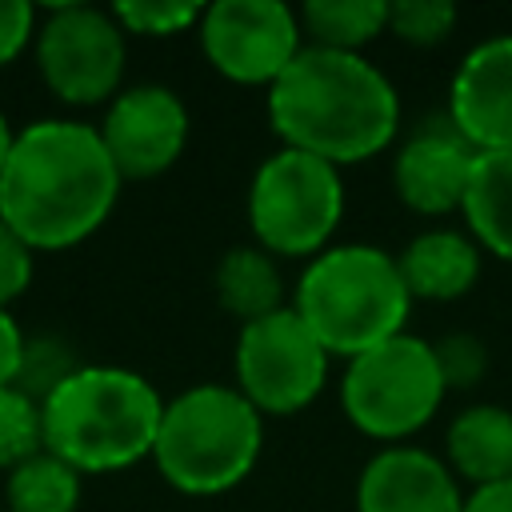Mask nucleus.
Listing matches in <instances>:
<instances>
[{
  "mask_svg": "<svg viewBox=\"0 0 512 512\" xmlns=\"http://www.w3.org/2000/svg\"><path fill=\"white\" fill-rule=\"evenodd\" d=\"M120 184L92 124L32 120L16 132L0 172V220L32 252H60L112 216Z\"/></svg>",
  "mask_w": 512,
  "mask_h": 512,
  "instance_id": "nucleus-1",
  "label": "nucleus"
},
{
  "mask_svg": "<svg viewBox=\"0 0 512 512\" xmlns=\"http://www.w3.org/2000/svg\"><path fill=\"white\" fill-rule=\"evenodd\" d=\"M244 208L252 244L276 260H312L344 220V176L336 164L280 144L252 172Z\"/></svg>",
  "mask_w": 512,
  "mask_h": 512,
  "instance_id": "nucleus-7",
  "label": "nucleus"
},
{
  "mask_svg": "<svg viewBox=\"0 0 512 512\" xmlns=\"http://www.w3.org/2000/svg\"><path fill=\"white\" fill-rule=\"evenodd\" d=\"M464 512H512V480L472 488L464 496Z\"/></svg>",
  "mask_w": 512,
  "mask_h": 512,
  "instance_id": "nucleus-29",
  "label": "nucleus"
},
{
  "mask_svg": "<svg viewBox=\"0 0 512 512\" xmlns=\"http://www.w3.org/2000/svg\"><path fill=\"white\" fill-rule=\"evenodd\" d=\"M4 504H8V512H76L80 508V472L44 448L8 472Z\"/></svg>",
  "mask_w": 512,
  "mask_h": 512,
  "instance_id": "nucleus-20",
  "label": "nucleus"
},
{
  "mask_svg": "<svg viewBox=\"0 0 512 512\" xmlns=\"http://www.w3.org/2000/svg\"><path fill=\"white\" fill-rule=\"evenodd\" d=\"M448 388L436 368L432 340L400 332L352 360L340 372V408L356 432L368 440L408 444L432 424Z\"/></svg>",
  "mask_w": 512,
  "mask_h": 512,
  "instance_id": "nucleus-6",
  "label": "nucleus"
},
{
  "mask_svg": "<svg viewBox=\"0 0 512 512\" xmlns=\"http://www.w3.org/2000/svg\"><path fill=\"white\" fill-rule=\"evenodd\" d=\"M36 40V8L28 0H0V68Z\"/></svg>",
  "mask_w": 512,
  "mask_h": 512,
  "instance_id": "nucleus-27",
  "label": "nucleus"
},
{
  "mask_svg": "<svg viewBox=\"0 0 512 512\" xmlns=\"http://www.w3.org/2000/svg\"><path fill=\"white\" fill-rule=\"evenodd\" d=\"M260 448L264 416L232 384H192L164 400L152 464L184 496H220L248 480Z\"/></svg>",
  "mask_w": 512,
  "mask_h": 512,
  "instance_id": "nucleus-5",
  "label": "nucleus"
},
{
  "mask_svg": "<svg viewBox=\"0 0 512 512\" xmlns=\"http://www.w3.org/2000/svg\"><path fill=\"white\" fill-rule=\"evenodd\" d=\"M200 4H184V0H124L112 4L116 24L128 36H180L192 32L200 24Z\"/></svg>",
  "mask_w": 512,
  "mask_h": 512,
  "instance_id": "nucleus-22",
  "label": "nucleus"
},
{
  "mask_svg": "<svg viewBox=\"0 0 512 512\" xmlns=\"http://www.w3.org/2000/svg\"><path fill=\"white\" fill-rule=\"evenodd\" d=\"M76 368L80 364L72 360V348L60 336H28L24 340V360H20V372H16V388L44 404V396L56 384H64Z\"/></svg>",
  "mask_w": 512,
  "mask_h": 512,
  "instance_id": "nucleus-24",
  "label": "nucleus"
},
{
  "mask_svg": "<svg viewBox=\"0 0 512 512\" xmlns=\"http://www.w3.org/2000/svg\"><path fill=\"white\" fill-rule=\"evenodd\" d=\"M128 32L112 8L56 4L36 24V68L64 104H104L120 92Z\"/></svg>",
  "mask_w": 512,
  "mask_h": 512,
  "instance_id": "nucleus-9",
  "label": "nucleus"
},
{
  "mask_svg": "<svg viewBox=\"0 0 512 512\" xmlns=\"http://www.w3.org/2000/svg\"><path fill=\"white\" fill-rule=\"evenodd\" d=\"M12 144H16V128H12V124H8V116L0 112V172H4V164H8Z\"/></svg>",
  "mask_w": 512,
  "mask_h": 512,
  "instance_id": "nucleus-30",
  "label": "nucleus"
},
{
  "mask_svg": "<svg viewBox=\"0 0 512 512\" xmlns=\"http://www.w3.org/2000/svg\"><path fill=\"white\" fill-rule=\"evenodd\" d=\"M44 448L88 472H120L152 456L164 400L156 384L132 368L80 364L44 404Z\"/></svg>",
  "mask_w": 512,
  "mask_h": 512,
  "instance_id": "nucleus-3",
  "label": "nucleus"
},
{
  "mask_svg": "<svg viewBox=\"0 0 512 512\" xmlns=\"http://www.w3.org/2000/svg\"><path fill=\"white\" fill-rule=\"evenodd\" d=\"M448 124L476 148H512V32L472 44L448 80Z\"/></svg>",
  "mask_w": 512,
  "mask_h": 512,
  "instance_id": "nucleus-12",
  "label": "nucleus"
},
{
  "mask_svg": "<svg viewBox=\"0 0 512 512\" xmlns=\"http://www.w3.org/2000/svg\"><path fill=\"white\" fill-rule=\"evenodd\" d=\"M332 356L312 336V328L288 308L240 324L232 376L236 392L260 416H296L304 412L328 384Z\"/></svg>",
  "mask_w": 512,
  "mask_h": 512,
  "instance_id": "nucleus-8",
  "label": "nucleus"
},
{
  "mask_svg": "<svg viewBox=\"0 0 512 512\" xmlns=\"http://www.w3.org/2000/svg\"><path fill=\"white\" fill-rule=\"evenodd\" d=\"M196 36L204 60L224 80L244 88H272L304 48L300 16L280 0L204 4Z\"/></svg>",
  "mask_w": 512,
  "mask_h": 512,
  "instance_id": "nucleus-10",
  "label": "nucleus"
},
{
  "mask_svg": "<svg viewBox=\"0 0 512 512\" xmlns=\"http://www.w3.org/2000/svg\"><path fill=\"white\" fill-rule=\"evenodd\" d=\"M444 460L472 488L512 480V408L492 400L460 408L444 432Z\"/></svg>",
  "mask_w": 512,
  "mask_h": 512,
  "instance_id": "nucleus-16",
  "label": "nucleus"
},
{
  "mask_svg": "<svg viewBox=\"0 0 512 512\" xmlns=\"http://www.w3.org/2000/svg\"><path fill=\"white\" fill-rule=\"evenodd\" d=\"M432 352L448 392L476 388L488 376V344L472 332H444L440 340H432Z\"/></svg>",
  "mask_w": 512,
  "mask_h": 512,
  "instance_id": "nucleus-25",
  "label": "nucleus"
},
{
  "mask_svg": "<svg viewBox=\"0 0 512 512\" xmlns=\"http://www.w3.org/2000/svg\"><path fill=\"white\" fill-rule=\"evenodd\" d=\"M460 216L480 252L512 264V148L476 152Z\"/></svg>",
  "mask_w": 512,
  "mask_h": 512,
  "instance_id": "nucleus-18",
  "label": "nucleus"
},
{
  "mask_svg": "<svg viewBox=\"0 0 512 512\" xmlns=\"http://www.w3.org/2000/svg\"><path fill=\"white\" fill-rule=\"evenodd\" d=\"M268 124L284 148L348 168L380 156L396 140L400 96L364 52L304 44L268 88Z\"/></svg>",
  "mask_w": 512,
  "mask_h": 512,
  "instance_id": "nucleus-2",
  "label": "nucleus"
},
{
  "mask_svg": "<svg viewBox=\"0 0 512 512\" xmlns=\"http://www.w3.org/2000/svg\"><path fill=\"white\" fill-rule=\"evenodd\" d=\"M96 132L120 180H152L184 156L192 116L168 84H132L108 100Z\"/></svg>",
  "mask_w": 512,
  "mask_h": 512,
  "instance_id": "nucleus-11",
  "label": "nucleus"
},
{
  "mask_svg": "<svg viewBox=\"0 0 512 512\" xmlns=\"http://www.w3.org/2000/svg\"><path fill=\"white\" fill-rule=\"evenodd\" d=\"M472 164H476V148L448 124V116L432 120L416 128L392 156L396 200L424 220L452 216L464 204Z\"/></svg>",
  "mask_w": 512,
  "mask_h": 512,
  "instance_id": "nucleus-13",
  "label": "nucleus"
},
{
  "mask_svg": "<svg viewBox=\"0 0 512 512\" xmlns=\"http://www.w3.org/2000/svg\"><path fill=\"white\" fill-rule=\"evenodd\" d=\"M32 284V248L0 220V308L20 300Z\"/></svg>",
  "mask_w": 512,
  "mask_h": 512,
  "instance_id": "nucleus-26",
  "label": "nucleus"
},
{
  "mask_svg": "<svg viewBox=\"0 0 512 512\" xmlns=\"http://www.w3.org/2000/svg\"><path fill=\"white\" fill-rule=\"evenodd\" d=\"M396 268L412 300L452 304V300H464L480 284L484 252L464 228L436 224V228L416 232L396 252Z\"/></svg>",
  "mask_w": 512,
  "mask_h": 512,
  "instance_id": "nucleus-15",
  "label": "nucleus"
},
{
  "mask_svg": "<svg viewBox=\"0 0 512 512\" xmlns=\"http://www.w3.org/2000/svg\"><path fill=\"white\" fill-rule=\"evenodd\" d=\"M304 44L332 52H364L388 32V0H308L296 8Z\"/></svg>",
  "mask_w": 512,
  "mask_h": 512,
  "instance_id": "nucleus-19",
  "label": "nucleus"
},
{
  "mask_svg": "<svg viewBox=\"0 0 512 512\" xmlns=\"http://www.w3.org/2000/svg\"><path fill=\"white\" fill-rule=\"evenodd\" d=\"M288 304L328 356L352 360L408 332V312L416 300L408 296L392 252L352 240L328 244L320 256L304 260Z\"/></svg>",
  "mask_w": 512,
  "mask_h": 512,
  "instance_id": "nucleus-4",
  "label": "nucleus"
},
{
  "mask_svg": "<svg viewBox=\"0 0 512 512\" xmlns=\"http://www.w3.org/2000/svg\"><path fill=\"white\" fill-rule=\"evenodd\" d=\"M216 300L228 316H236L240 324L264 320L280 308H288L292 292L284 288V272L280 260L272 252H264L260 244H236L220 256L216 276H212Z\"/></svg>",
  "mask_w": 512,
  "mask_h": 512,
  "instance_id": "nucleus-17",
  "label": "nucleus"
},
{
  "mask_svg": "<svg viewBox=\"0 0 512 512\" xmlns=\"http://www.w3.org/2000/svg\"><path fill=\"white\" fill-rule=\"evenodd\" d=\"M464 496L448 460L416 444L372 452L356 476V512H464Z\"/></svg>",
  "mask_w": 512,
  "mask_h": 512,
  "instance_id": "nucleus-14",
  "label": "nucleus"
},
{
  "mask_svg": "<svg viewBox=\"0 0 512 512\" xmlns=\"http://www.w3.org/2000/svg\"><path fill=\"white\" fill-rule=\"evenodd\" d=\"M44 452V416L40 400L20 392L16 384L0 388V468L12 472L16 464Z\"/></svg>",
  "mask_w": 512,
  "mask_h": 512,
  "instance_id": "nucleus-21",
  "label": "nucleus"
},
{
  "mask_svg": "<svg viewBox=\"0 0 512 512\" xmlns=\"http://www.w3.org/2000/svg\"><path fill=\"white\" fill-rule=\"evenodd\" d=\"M24 332L20 324L12 320L8 308H0V388L16 384V372H20V360H24Z\"/></svg>",
  "mask_w": 512,
  "mask_h": 512,
  "instance_id": "nucleus-28",
  "label": "nucleus"
},
{
  "mask_svg": "<svg viewBox=\"0 0 512 512\" xmlns=\"http://www.w3.org/2000/svg\"><path fill=\"white\" fill-rule=\"evenodd\" d=\"M456 28V8L444 0H388V36L412 48H432Z\"/></svg>",
  "mask_w": 512,
  "mask_h": 512,
  "instance_id": "nucleus-23",
  "label": "nucleus"
}]
</instances>
